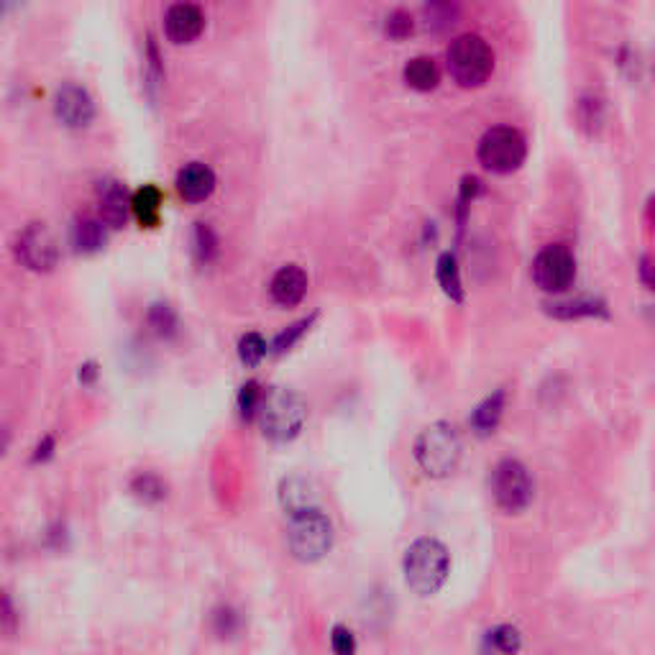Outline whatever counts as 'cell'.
I'll return each mask as SVG.
<instances>
[{"label": "cell", "mask_w": 655, "mask_h": 655, "mask_svg": "<svg viewBox=\"0 0 655 655\" xmlns=\"http://www.w3.org/2000/svg\"><path fill=\"white\" fill-rule=\"evenodd\" d=\"M451 556L435 538H420L405 553V581L420 597H433L448 579Z\"/></svg>", "instance_id": "cell-1"}, {"label": "cell", "mask_w": 655, "mask_h": 655, "mask_svg": "<svg viewBox=\"0 0 655 655\" xmlns=\"http://www.w3.org/2000/svg\"><path fill=\"white\" fill-rule=\"evenodd\" d=\"M461 438L451 423H433L415 441V461L433 479H443L456 471L461 461Z\"/></svg>", "instance_id": "cell-2"}, {"label": "cell", "mask_w": 655, "mask_h": 655, "mask_svg": "<svg viewBox=\"0 0 655 655\" xmlns=\"http://www.w3.org/2000/svg\"><path fill=\"white\" fill-rule=\"evenodd\" d=\"M259 415L261 430L269 441L290 443L300 435L302 425L308 420V405L292 389H272L269 395H264Z\"/></svg>", "instance_id": "cell-3"}, {"label": "cell", "mask_w": 655, "mask_h": 655, "mask_svg": "<svg viewBox=\"0 0 655 655\" xmlns=\"http://www.w3.org/2000/svg\"><path fill=\"white\" fill-rule=\"evenodd\" d=\"M446 64L461 87H482L494 72V52L479 34H464L451 41Z\"/></svg>", "instance_id": "cell-4"}, {"label": "cell", "mask_w": 655, "mask_h": 655, "mask_svg": "<svg viewBox=\"0 0 655 655\" xmlns=\"http://www.w3.org/2000/svg\"><path fill=\"white\" fill-rule=\"evenodd\" d=\"M287 543L297 561L315 563L331 551L333 545V525L328 515L313 507V510L297 512L290 520L287 530Z\"/></svg>", "instance_id": "cell-5"}, {"label": "cell", "mask_w": 655, "mask_h": 655, "mask_svg": "<svg viewBox=\"0 0 655 655\" xmlns=\"http://www.w3.org/2000/svg\"><path fill=\"white\" fill-rule=\"evenodd\" d=\"M489 489H492L499 510H505L507 515L528 510L535 494L533 476H530L528 466L517 458H502L494 466L492 476H489Z\"/></svg>", "instance_id": "cell-6"}, {"label": "cell", "mask_w": 655, "mask_h": 655, "mask_svg": "<svg viewBox=\"0 0 655 655\" xmlns=\"http://www.w3.org/2000/svg\"><path fill=\"white\" fill-rule=\"evenodd\" d=\"M476 157L484 169L494 174H510L522 167L528 157V144L525 136L512 126H492L487 134L479 139Z\"/></svg>", "instance_id": "cell-7"}, {"label": "cell", "mask_w": 655, "mask_h": 655, "mask_svg": "<svg viewBox=\"0 0 655 655\" xmlns=\"http://www.w3.org/2000/svg\"><path fill=\"white\" fill-rule=\"evenodd\" d=\"M533 279L543 292H566L576 279V259L569 246L551 244L538 251Z\"/></svg>", "instance_id": "cell-8"}, {"label": "cell", "mask_w": 655, "mask_h": 655, "mask_svg": "<svg viewBox=\"0 0 655 655\" xmlns=\"http://www.w3.org/2000/svg\"><path fill=\"white\" fill-rule=\"evenodd\" d=\"M16 259L31 272H52L59 261V246L47 223H29L16 238Z\"/></svg>", "instance_id": "cell-9"}, {"label": "cell", "mask_w": 655, "mask_h": 655, "mask_svg": "<svg viewBox=\"0 0 655 655\" xmlns=\"http://www.w3.org/2000/svg\"><path fill=\"white\" fill-rule=\"evenodd\" d=\"M54 113L67 128H85L95 118V103L85 87L64 82L54 95Z\"/></svg>", "instance_id": "cell-10"}, {"label": "cell", "mask_w": 655, "mask_h": 655, "mask_svg": "<svg viewBox=\"0 0 655 655\" xmlns=\"http://www.w3.org/2000/svg\"><path fill=\"white\" fill-rule=\"evenodd\" d=\"M205 29V13L195 3H174L164 13V34L172 44H190Z\"/></svg>", "instance_id": "cell-11"}, {"label": "cell", "mask_w": 655, "mask_h": 655, "mask_svg": "<svg viewBox=\"0 0 655 655\" xmlns=\"http://www.w3.org/2000/svg\"><path fill=\"white\" fill-rule=\"evenodd\" d=\"M308 292V274L297 264H287V267L277 269V274L269 282V295L282 308H295L300 305L302 297Z\"/></svg>", "instance_id": "cell-12"}, {"label": "cell", "mask_w": 655, "mask_h": 655, "mask_svg": "<svg viewBox=\"0 0 655 655\" xmlns=\"http://www.w3.org/2000/svg\"><path fill=\"white\" fill-rule=\"evenodd\" d=\"M177 192L187 203H203L215 190V172L203 162H190L177 172Z\"/></svg>", "instance_id": "cell-13"}, {"label": "cell", "mask_w": 655, "mask_h": 655, "mask_svg": "<svg viewBox=\"0 0 655 655\" xmlns=\"http://www.w3.org/2000/svg\"><path fill=\"white\" fill-rule=\"evenodd\" d=\"M100 200V221L111 228H121L131 210V200L126 195V187L118 180H105L98 185Z\"/></svg>", "instance_id": "cell-14"}, {"label": "cell", "mask_w": 655, "mask_h": 655, "mask_svg": "<svg viewBox=\"0 0 655 655\" xmlns=\"http://www.w3.org/2000/svg\"><path fill=\"white\" fill-rule=\"evenodd\" d=\"M70 241L75 246V251L80 254H95L105 246L108 241V233H105V223L98 221V218H77L72 223Z\"/></svg>", "instance_id": "cell-15"}, {"label": "cell", "mask_w": 655, "mask_h": 655, "mask_svg": "<svg viewBox=\"0 0 655 655\" xmlns=\"http://www.w3.org/2000/svg\"><path fill=\"white\" fill-rule=\"evenodd\" d=\"M131 213L144 228H157L162 213V190L157 185H144L136 190L131 198Z\"/></svg>", "instance_id": "cell-16"}, {"label": "cell", "mask_w": 655, "mask_h": 655, "mask_svg": "<svg viewBox=\"0 0 655 655\" xmlns=\"http://www.w3.org/2000/svg\"><path fill=\"white\" fill-rule=\"evenodd\" d=\"M505 389H497L494 395H489L482 405L471 412V428L479 435H492L497 430L502 412H505Z\"/></svg>", "instance_id": "cell-17"}, {"label": "cell", "mask_w": 655, "mask_h": 655, "mask_svg": "<svg viewBox=\"0 0 655 655\" xmlns=\"http://www.w3.org/2000/svg\"><path fill=\"white\" fill-rule=\"evenodd\" d=\"M405 82L412 87V90H420V93H428V90H435L438 82H441V72H438V64L430 57H415L405 64Z\"/></svg>", "instance_id": "cell-18"}, {"label": "cell", "mask_w": 655, "mask_h": 655, "mask_svg": "<svg viewBox=\"0 0 655 655\" xmlns=\"http://www.w3.org/2000/svg\"><path fill=\"white\" fill-rule=\"evenodd\" d=\"M313 497V489L305 479H287L282 484V492H279V499H282L285 510L290 512V517L297 515V512L313 510Z\"/></svg>", "instance_id": "cell-19"}, {"label": "cell", "mask_w": 655, "mask_h": 655, "mask_svg": "<svg viewBox=\"0 0 655 655\" xmlns=\"http://www.w3.org/2000/svg\"><path fill=\"white\" fill-rule=\"evenodd\" d=\"M484 648L494 655H517V650L522 648L520 630L512 625H497L494 630L487 632Z\"/></svg>", "instance_id": "cell-20"}, {"label": "cell", "mask_w": 655, "mask_h": 655, "mask_svg": "<svg viewBox=\"0 0 655 655\" xmlns=\"http://www.w3.org/2000/svg\"><path fill=\"white\" fill-rule=\"evenodd\" d=\"M435 277H438V285L443 287V292H446L451 300L461 302L464 300V285H461V272H458V264H456V256L453 254H441V259H438V267H435Z\"/></svg>", "instance_id": "cell-21"}, {"label": "cell", "mask_w": 655, "mask_h": 655, "mask_svg": "<svg viewBox=\"0 0 655 655\" xmlns=\"http://www.w3.org/2000/svg\"><path fill=\"white\" fill-rule=\"evenodd\" d=\"M218 246H221V241H218L213 228H210L208 223H195V231H192V251H195L198 261L210 264V261L218 256Z\"/></svg>", "instance_id": "cell-22"}, {"label": "cell", "mask_w": 655, "mask_h": 655, "mask_svg": "<svg viewBox=\"0 0 655 655\" xmlns=\"http://www.w3.org/2000/svg\"><path fill=\"white\" fill-rule=\"evenodd\" d=\"M551 315H556V318H581V315H607V308H604V302H597V300L556 302V305H551Z\"/></svg>", "instance_id": "cell-23"}, {"label": "cell", "mask_w": 655, "mask_h": 655, "mask_svg": "<svg viewBox=\"0 0 655 655\" xmlns=\"http://www.w3.org/2000/svg\"><path fill=\"white\" fill-rule=\"evenodd\" d=\"M269 346L267 341L259 336V333H246L241 341H238V356L244 361L246 366H256L264 356H267Z\"/></svg>", "instance_id": "cell-24"}, {"label": "cell", "mask_w": 655, "mask_h": 655, "mask_svg": "<svg viewBox=\"0 0 655 655\" xmlns=\"http://www.w3.org/2000/svg\"><path fill=\"white\" fill-rule=\"evenodd\" d=\"M264 405V392H261L259 382H246L238 392V410H241V418L251 420L256 412Z\"/></svg>", "instance_id": "cell-25"}, {"label": "cell", "mask_w": 655, "mask_h": 655, "mask_svg": "<svg viewBox=\"0 0 655 655\" xmlns=\"http://www.w3.org/2000/svg\"><path fill=\"white\" fill-rule=\"evenodd\" d=\"M131 489H134V494L139 499H144V502H159V499H164V484L159 476L154 474H139L134 479V484H131Z\"/></svg>", "instance_id": "cell-26"}, {"label": "cell", "mask_w": 655, "mask_h": 655, "mask_svg": "<svg viewBox=\"0 0 655 655\" xmlns=\"http://www.w3.org/2000/svg\"><path fill=\"white\" fill-rule=\"evenodd\" d=\"M313 320H315V315H310V318H302V320H297V323H292L287 331L279 333V336L274 338V351H277V354H285V351H290V348L310 331Z\"/></svg>", "instance_id": "cell-27"}, {"label": "cell", "mask_w": 655, "mask_h": 655, "mask_svg": "<svg viewBox=\"0 0 655 655\" xmlns=\"http://www.w3.org/2000/svg\"><path fill=\"white\" fill-rule=\"evenodd\" d=\"M412 26H415V21H412V16L405 8H395V11L387 16V21H384V31H387L389 39L395 41L407 39V36L412 34Z\"/></svg>", "instance_id": "cell-28"}, {"label": "cell", "mask_w": 655, "mask_h": 655, "mask_svg": "<svg viewBox=\"0 0 655 655\" xmlns=\"http://www.w3.org/2000/svg\"><path fill=\"white\" fill-rule=\"evenodd\" d=\"M425 16H428V29L435 31L456 24V8L453 6H428L425 8Z\"/></svg>", "instance_id": "cell-29"}, {"label": "cell", "mask_w": 655, "mask_h": 655, "mask_svg": "<svg viewBox=\"0 0 655 655\" xmlns=\"http://www.w3.org/2000/svg\"><path fill=\"white\" fill-rule=\"evenodd\" d=\"M331 648L336 655H356V638L348 627L336 625L331 635Z\"/></svg>", "instance_id": "cell-30"}, {"label": "cell", "mask_w": 655, "mask_h": 655, "mask_svg": "<svg viewBox=\"0 0 655 655\" xmlns=\"http://www.w3.org/2000/svg\"><path fill=\"white\" fill-rule=\"evenodd\" d=\"M149 320H151V325H154V328L162 333V336L164 333H172L174 325H177V318H174V313L169 305H151Z\"/></svg>", "instance_id": "cell-31"}, {"label": "cell", "mask_w": 655, "mask_h": 655, "mask_svg": "<svg viewBox=\"0 0 655 655\" xmlns=\"http://www.w3.org/2000/svg\"><path fill=\"white\" fill-rule=\"evenodd\" d=\"M640 279H643V285L648 287V290L655 292V261H640Z\"/></svg>", "instance_id": "cell-32"}, {"label": "cell", "mask_w": 655, "mask_h": 655, "mask_svg": "<svg viewBox=\"0 0 655 655\" xmlns=\"http://www.w3.org/2000/svg\"><path fill=\"white\" fill-rule=\"evenodd\" d=\"M52 451H54V441L52 438H44V443H41L39 448H36V453H34V461H47L49 456H52Z\"/></svg>", "instance_id": "cell-33"}, {"label": "cell", "mask_w": 655, "mask_h": 655, "mask_svg": "<svg viewBox=\"0 0 655 655\" xmlns=\"http://www.w3.org/2000/svg\"><path fill=\"white\" fill-rule=\"evenodd\" d=\"M95 377H98V369H95V364H85L80 366V382L85 384H93Z\"/></svg>", "instance_id": "cell-34"}, {"label": "cell", "mask_w": 655, "mask_h": 655, "mask_svg": "<svg viewBox=\"0 0 655 655\" xmlns=\"http://www.w3.org/2000/svg\"><path fill=\"white\" fill-rule=\"evenodd\" d=\"M648 215H650V221L655 223V195L648 200Z\"/></svg>", "instance_id": "cell-35"}]
</instances>
